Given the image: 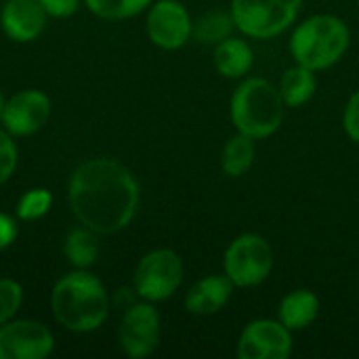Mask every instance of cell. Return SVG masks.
I'll list each match as a JSON object with an SVG mask.
<instances>
[{"mask_svg":"<svg viewBox=\"0 0 359 359\" xmlns=\"http://www.w3.org/2000/svg\"><path fill=\"white\" fill-rule=\"evenodd\" d=\"M67 198L80 225L99 236H114L133 223L141 191L135 175L122 162L90 158L72 172Z\"/></svg>","mask_w":359,"mask_h":359,"instance_id":"cell-1","label":"cell"},{"mask_svg":"<svg viewBox=\"0 0 359 359\" xmlns=\"http://www.w3.org/2000/svg\"><path fill=\"white\" fill-rule=\"evenodd\" d=\"M50 309L59 326L76 334H88L105 324L109 294L97 276L86 269H74L55 282Z\"/></svg>","mask_w":359,"mask_h":359,"instance_id":"cell-2","label":"cell"},{"mask_svg":"<svg viewBox=\"0 0 359 359\" xmlns=\"http://www.w3.org/2000/svg\"><path fill=\"white\" fill-rule=\"evenodd\" d=\"M351 42L347 23L334 15H313L297 25L290 38V53L297 63L318 72L343 59Z\"/></svg>","mask_w":359,"mask_h":359,"instance_id":"cell-3","label":"cell"},{"mask_svg":"<svg viewBox=\"0 0 359 359\" xmlns=\"http://www.w3.org/2000/svg\"><path fill=\"white\" fill-rule=\"evenodd\" d=\"M284 107L280 88L265 78H248L231 97V122L238 133H244L255 141L267 139L280 128Z\"/></svg>","mask_w":359,"mask_h":359,"instance_id":"cell-4","label":"cell"},{"mask_svg":"<svg viewBox=\"0 0 359 359\" xmlns=\"http://www.w3.org/2000/svg\"><path fill=\"white\" fill-rule=\"evenodd\" d=\"M301 4L303 0H231L229 11L244 36L267 40L297 21Z\"/></svg>","mask_w":359,"mask_h":359,"instance_id":"cell-5","label":"cell"},{"mask_svg":"<svg viewBox=\"0 0 359 359\" xmlns=\"http://www.w3.org/2000/svg\"><path fill=\"white\" fill-rule=\"evenodd\" d=\"M273 248L259 233L238 236L225 250L223 267L233 286L250 288L265 282L273 269Z\"/></svg>","mask_w":359,"mask_h":359,"instance_id":"cell-6","label":"cell"},{"mask_svg":"<svg viewBox=\"0 0 359 359\" xmlns=\"http://www.w3.org/2000/svg\"><path fill=\"white\" fill-rule=\"evenodd\" d=\"M183 261L170 248L147 252L135 267L133 290L139 299L160 303L170 299L183 282Z\"/></svg>","mask_w":359,"mask_h":359,"instance_id":"cell-7","label":"cell"},{"mask_svg":"<svg viewBox=\"0 0 359 359\" xmlns=\"http://www.w3.org/2000/svg\"><path fill=\"white\" fill-rule=\"evenodd\" d=\"M160 337H162V320L158 309L149 301L133 303L126 307L118 330V339L124 355H128L130 359L149 358L158 349Z\"/></svg>","mask_w":359,"mask_h":359,"instance_id":"cell-8","label":"cell"},{"mask_svg":"<svg viewBox=\"0 0 359 359\" xmlns=\"http://www.w3.org/2000/svg\"><path fill=\"white\" fill-rule=\"evenodd\" d=\"M55 349V337L42 322L11 320L0 326V359H44Z\"/></svg>","mask_w":359,"mask_h":359,"instance_id":"cell-9","label":"cell"},{"mask_svg":"<svg viewBox=\"0 0 359 359\" xmlns=\"http://www.w3.org/2000/svg\"><path fill=\"white\" fill-rule=\"evenodd\" d=\"M145 29L156 46L177 50L191 38L194 21L179 0H158L147 13Z\"/></svg>","mask_w":359,"mask_h":359,"instance_id":"cell-10","label":"cell"},{"mask_svg":"<svg viewBox=\"0 0 359 359\" xmlns=\"http://www.w3.org/2000/svg\"><path fill=\"white\" fill-rule=\"evenodd\" d=\"M236 353L240 359H286L292 332L280 320H255L242 330Z\"/></svg>","mask_w":359,"mask_h":359,"instance_id":"cell-11","label":"cell"},{"mask_svg":"<svg viewBox=\"0 0 359 359\" xmlns=\"http://www.w3.org/2000/svg\"><path fill=\"white\" fill-rule=\"evenodd\" d=\"M50 99L38 88H25L6 99L2 128L13 137H29L42 130L50 118Z\"/></svg>","mask_w":359,"mask_h":359,"instance_id":"cell-12","label":"cell"},{"mask_svg":"<svg viewBox=\"0 0 359 359\" xmlns=\"http://www.w3.org/2000/svg\"><path fill=\"white\" fill-rule=\"evenodd\" d=\"M48 15L40 0H6L0 11V27L13 42H34L46 29Z\"/></svg>","mask_w":359,"mask_h":359,"instance_id":"cell-13","label":"cell"},{"mask_svg":"<svg viewBox=\"0 0 359 359\" xmlns=\"http://www.w3.org/2000/svg\"><path fill=\"white\" fill-rule=\"evenodd\" d=\"M233 294V282L227 276H206L185 294V309L194 316L219 313Z\"/></svg>","mask_w":359,"mask_h":359,"instance_id":"cell-14","label":"cell"},{"mask_svg":"<svg viewBox=\"0 0 359 359\" xmlns=\"http://www.w3.org/2000/svg\"><path fill=\"white\" fill-rule=\"evenodd\" d=\"M320 313V299L316 292L311 290H292L288 292L282 303H280V309H278V320L290 330V332H297V330H305L307 326H311L316 322Z\"/></svg>","mask_w":359,"mask_h":359,"instance_id":"cell-15","label":"cell"},{"mask_svg":"<svg viewBox=\"0 0 359 359\" xmlns=\"http://www.w3.org/2000/svg\"><path fill=\"white\" fill-rule=\"evenodd\" d=\"M212 61H215V67L221 76L244 78L252 67L255 55H252V48L246 40L229 36L215 46Z\"/></svg>","mask_w":359,"mask_h":359,"instance_id":"cell-16","label":"cell"},{"mask_svg":"<svg viewBox=\"0 0 359 359\" xmlns=\"http://www.w3.org/2000/svg\"><path fill=\"white\" fill-rule=\"evenodd\" d=\"M278 88L286 107H301L316 95V88H318L316 74L313 69L297 63L294 67L284 72Z\"/></svg>","mask_w":359,"mask_h":359,"instance_id":"cell-17","label":"cell"},{"mask_svg":"<svg viewBox=\"0 0 359 359\" xmlns=\"http://www.w3.org/2000/svg\"><path fill=\"white\" fill-rule=\"evenodd\" d=\"M255 156H257L255 139L244 133H236L223 147L221 168L227 177L238 179L250 170V166L255 164Z\"/></svg>","mask_w":359,"mask_h":359,"instance_id":"cell-18","label":"cell"},{"mask_svg":"<svg viewBox=\"0 0 359 359\" xmlns=\"http://www.w3.org/2000/svg\"><path fill=\"white\" fill-rule=\"evenodd\" d=\"M93 229L80 225L76 229H72L65 236L63 242V255L69 261L72 267L76 269H88L90 265H95L97 257H99V242Z\"/></svg>","mask_w":359,"mask_h":359,"instance_id":"cell-19","label":"cell"},{"mask_svg":"<svg viewBox=\"0 0 359 359\" xmlns=\"http://www.w3.org/2000/svg\"><path fill=\"white\" fill-rule=\"evenodd\" d=\"M238 29L231 11H208L204 13L198 21H194V29L191 36L200 42V44H210L217 46L219 42H223L225 38L231 36V32Z\"/></svg>","mask_w":359,"mask_h":359,"instance_id":"cell-20","label":"cell"},{"mask_svg":"<svg viewBox=\"0 0 359 359\" xmlns=\"http://www.w3.org/2000/svg\"><path fill=\"white\" fill-rule=\"evenodd\" d=\"M84 4L99 19L120 21L143 13L151 4V0H84Z\"/></svg>","mask_w":359,"mask_h":359,"instance_id":"cell-21","label":"cell"},{"mask_svg":"<svg viewBox=\"0 0 359 359\" xmlns=\"http://www.w3.org/2000/svg\"><path fill=\"white\" fill-rule=\"evenodd\" d=\"M50 206H53V194L44 187H34V189H27L19 198L15 215L19 221L29 223V221H38L44 215H48Z\"/></svg>","mask_w":359,"mask_h":359,"instance_id":"cell-22","label":"cell"},{"mask_svg":"<svg viewBox=\"0 0 359 359\" xmlns=\"http://www.w3.org/2000/svg\"><path fill=\"white\" fill-rule=\"evenodd\" d=\"M23 305V288L11 278H0V326L11 322Z\"/></svg>","mask_w":359,"mask_h":359,"instance_id":"cell-23","label":"cell"},{"mask_svg":"<svg viewBox=\"0 0 359 359\" xmlns=\"http://www.w3.org/2000/svg\"><path fill=\"white\" fill-rule=\"evenodd\" d=\"M17 143H15V137L8 135L4 128H0V185L6 183L15 168H17Z\"/></svg>","mask_w":359,"mask_h":359,"instance_id":"cell-24","label":"cell"},{"mask_svg":"<svg viewBox=\"0 0 359 359\" xmlns=\"http://www.w3.org/2000/svg\"><path fill=\"white\" fill-rule=\"evenodd\" d=\"M343 128L351 141L359 143V90L353 93L347 101V107L343 114Z\"/></svg>","mask_w":359,"mask_h":359,"instance_id":"cell-25","label":"cell"},{"mask_svg":"<svg viewBox=\"0 0 359 359\" xmlns=\"http://www.w3.org/2000/svg\"><path fill=\"white\" fill-rule=\"evenodd\" d=\"M40 4L46 11V15L55 19L72 17L80 8V0H40Z\"/></svg>","mask_w":359,"mask_h":359,"instance_id":"cell-26","label":"cell"},{"mask_svg":"<svg viewBox=\"0 0 359 359\" xmlns=\"http://www.w3.org/2000/svg\"><path fill=\"white\" fill-rule=\"evenodd\" d=\"M17 236H19L17 219L6 212H0V250L11 248L15 244Z\"/></svg>","mask_w":359,"mask_h":359,"instance_id":"cell-27","label":"cell"},{"mask_svg":"<svg viewBox=\"0 0 359 359\" xmlns=\"http://www.w3.org/2000/svg\"><path fill=\"white\" fill-rule=\"evenodd\" d=\"M4 105H6V99H4V95H2V90H0V124H2V114H4Z\"/></svg>","mask_w":359,"mask_h":359,"instance_id":"cell-28","label":"cell"}]
</instances>
